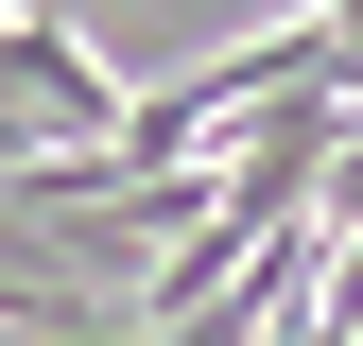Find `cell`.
I'll use <instances>...</instances> for the list:
<instances>
[{"label":"cell","mask_w":363,"mask_h":346,"mask_svg":"<svg viewBox=\"0 0 363 346\" xmlns=\"http://www.w3.org/2000/svg\"><path fill=\"white\" fill-rule=\"evenodd\" d=\"M0 35H18V0H0Z\"/></svg>","instance_id":"6da1fadb"}]
</instances>
